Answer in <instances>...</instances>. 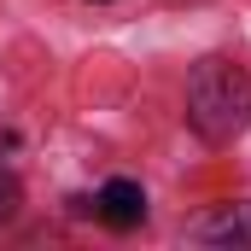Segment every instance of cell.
Wrapping results in <instances>:
<instances>
[{
	"label": "cell",
	"instance_id": "2",
	"mask_svg": "<svg viewBox=\"0 0 251 251\" xmlns=\"http://www.w3.org/2000/svg\"><path fill=\"white\" fill-rule=\"evenodd\" d=\"M94 210H100L111 228H134V222L146 216V199H140V187H134V181H105Z\"/></svg>",
	"mask_w": 251,
	"mask_h": 251
},
{
	"label": "cell",
	"instance_id": "3",
	"mask_svg": "<svg viewBox=\"0 0 251 251\" xmlns=\"http://www.w3.org/2000/svg\"><path fill=\"white\" fill-rule=\"evenodd\" d=\"M210 240H251V204H228L222 222H204Z\"/></svg>",
	"mask_w": 251,
	"mask_h": 251
},
{
	"label": "cell",
	"instance_id": "1",
	"mask_svg": "<svg viewBox=\"0 0 251 251\" xmlns=\"http://www.w3.org/2000/svg\"><path fill=\"white\" fill-rule=\"evenodd\" d=\"M187 123L204 140H234L251 128V70L234 59H204L187 82Z\"/></svg>",
	"mask_w": 251,
	"mask_h": 251
},
{
	"label": "cell",
	"instance_id": "4",
	"mask_svg": "<svg viewBox=\"0 0 251 251\" xmlns=\"http://www.w3.org/2000/svg\"><path fill=\"white\" fill-rule=\"evenodd\" d=\"M12 210H18V181H12V176L0 170V222H6Z\"/></svg>",
	"mask_w": 251,
	"mask_h": 251
}]
</instances>
